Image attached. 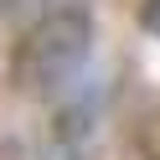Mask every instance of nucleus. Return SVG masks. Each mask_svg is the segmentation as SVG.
<instances>
[{
	"label": "nucleus",
	"instance_id": "2",
	"mask_svg": "<svg viewBox=\"0 0 160 160\" xmlns=\"http://www.w3.org/2000/svg\"><path fill=\"white\" fill-rule=\"evenodd\" d=\"M139 26H145L150 36H160V0H145V5H139Z\"/></svg>",
	"mask_w": 160,
	"mask_h": 160
},
{
	"label": "nucleus",
	"instance_id": "1",
	"mask_svg": "<svg viewBox=\"0 0 160 160\" xmlns=\"http://www.w3.org/2000/svg\"><path fill=\"white\" fill-rule=\"evenodd\" d=\"M93 47V11L83 0H57L21 31L11 52V83L26 98H57L88 62Z\"/></svg>",
	"mask_w": 160,
	"mask_h": 160
}]
</instances>
